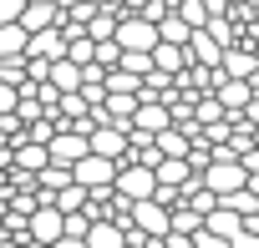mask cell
<instances>
[{"mask_svg":"<svg viewBox=\"0 0 259 248\" xmlns=\"http://www.w3.org/2000/svg\"><path fill=\"white\" fill-rule=\"evenodd\" d=\"M117 46H122V51H158L163 36H158V26H153L148 16H122V26H117Z\"/></svg>","mask_w":259,"mask_h":248,"instance_id":"1","label":"cell"},{"mask_svg":"<svg viewBox=\"0 0 259 248\" xmlns=\"http://www.w3.org/2000/svg\"><path fill=\"white\" fill-rule=\"evenodd\" d=\"M203 188H208L213 198H234V193L249 188V167H244V162H213V167L203 172Z\"/></svg>","mask_w":259,"mask_h":248,"instance_id":"2","label":"cell"},{"mask_svg":"<svg viewBox=\"0 0 259 248\" xmlns=\"http://www.w3.org/2000/svg\"><path fill=\"white\" fill-rule=\"evenodd\" d=\"M117 193H122L127 203H148V198H158V172L143 167V162L122 167V172H117Z\"/></svg>","mask_w":259,"mask_h":248,"instance_id":"3","label":"cell"},{"mask_svg":"<svg viewBox=\"0 0 259 248\" xmlns=\"http://www.w3.org/2000/svg\"><path fill=\"white\" fill-rule=\"evenodd\" d=\"M133 223L148 233V238H173V208H163V203H133Z\"/></svg>","mask_w":259,"mask_h":248,"instance_id":"4","label":"cell"},{"mask_svg":"<svg viewBox=\"0 0 259 248\" xmlns=\"http://www.w3.org/2000/svg\"><path fill=\"white\" fill-rule=\"evenodd\" d=\"M81 157H92V137H81V132H71V127L51 137V162H56V167H76Z\"/></svg>","mask_w":259,"mask_h":248,"instance_id":"5","label":"cell"},{"mask_svg":"<svg viewBox=\"0 0 259 248\" xmlns=\"http://www.w3.org/2000/svg\"><path fill=\"white\" fill-rule=\"evenodd\" d=\"M21 26H26L31 36H41V31H56V26H61V0H26V16H21Z\"/></svg>","mask_w":259,"mask_h":248,"instance_id":"6","label":"cell"},{"mask_svg":"<svg viewBox=\"0 0 259 248\" xmlns=\"http://www.w3.org/2000/svg\"><path fill=\"white\" fill-rule=\"evenodd\" d=\"M66 238V213H56V208H41V213H31V243H61Z\"/></svg>","mask_w":259,"mask_h":248,"instance_id":"7","label":"cell"},{"mask_svg":"<svg viewBox=\"0 0 259 248\" xmlns=\"http://www.w3.org/2000/svg\"><path fill=\"white\" fill-rule=\"evenodd\" d=\"M213 96L224 101V111H229V116H244V111H249V101H254V86H249V81H234V76H224Z\"/></svg>","mask_w":259,"mask_h":248,"instance_id":"8","label":"cell"},{"mask_svg":"<svg viewBox=\"0 0 259 248\" xmlns=\"http://www.w3.org/2000/svg\"><path fill=\"white\" fill-rule=\"evenodd\" d=\"M224 76H234V81H254V76H259V51L234 46V51L224 56Z\"/></svg>","mask_w":259,"mask_h":248,"instance_id":"9","label":"cell"},{"mask_svg":"<svg viewBox=\"0 0 259 248\" xmlns=\"http://www.w3.org/2000/svg\"><path fill=\"white\" fill-rule=\"evenodd\" d=\"M26 56H41V61H66V31L56 26V31L31 36V51H26Z\"/></svg>","mask_w":259,"mask_h":248,"instance_id":"10","label":"cell"},{"mask_svg":"<svg viewBox=\"0 0 259 248\" xmlns=\"http://www.w3.org/2000/svg\"><path fill=\"white\" fill-rule=\"evenodd\" d=\"M51 86H56L61 96H71V91L87 86V71H81L76 61H51Z\"/></svg>","mask_w":259,"mask_h":248,"instance_id":"11","label":"cell"},{"mask_svg":"<svg viewBox=\"0 0 259 248\" xmlns=\"http://www.w3.org/2000/svg\"><path fill=\"white\" fill-rule=\"evenodd\" d=\"M16 167L31 172V177H41V172L51 167V147H41V142H21V147H16Z\"/></svg>","mask_w":259,"mask_h":248,"instance_id":"12","label":"cell"},{"mask_svg":"<svg viewBox=\"0 0 259 248\" xmlns=\"http://www.w3.org/2000/svg\"><path fill=\"white\" fill-rule=\"evenodd\" d=\"M153 66L178 81V76L188 71V46H158V51H153Z\"/></svg>","mask_w":259,"mask_h":248,"instance_id":"13","label":"cell"},{"mask_svg":"<svg viewBox=\"0 0 259 248\" xmlns=\"http://www.w3.org/2000/svg\"><path fill=\"white\" fill-rule=\"evenodd\" d=\"M87 248H127V228L122 223H92V233H87Z\"/></svg>","mask_w":259,"mask_h":248,"instance_id":"14","label":"cell"},{"mask_svg":"<svg viewBox=\"0 0 259 248\" xmlns=\"http://www.w3.org/2000/svg\"><path fill=\"white\" fill-rule=\"evenodd\" d=\"M31 51V31L26 26H0V61H16Z\"/></svg>","mask_w":259,"mask_h":248,"instance_id":"15","label":"cell"},{"mask_svg":"<svg viewBox=\"0 0 259 248\" xmlns=\"http://www.w3.org/2000/svg\"><path fill=\"white\" fill-rule=\"evenodd\" d=\"M244 228H249V223H244L234 208H224V203H219V213H208V233H219V238H239Z\"/></svg>","mask_w":259,"mask_h":248,"instance_id":"16","label":"cell"},{"mask_svg":"<svg viewBox=\"0 0 259 248\" xmlns=\"http://www.w3.org/2000/svg\"><path fill=\"white\" fill-rule=\"evenodd\" d=\"M117 26H122V16H117V11H97V21L87 26V36H92L97 46H107V41H117Z\"/></svg>","mask_w":259,"mask_h":248,"instance_id":"17","label":"cell"},{"mask_svg":"<svg viewBox=\"0 0 259 248\" xmlns=\"http://www.w3.org/2000/svg\"><path fill=\"white\" fill-rule=\"evenodd\" d=\"M158 36H163V46H188V41H193V26H188L178 11H173V16L158 26Z\"/></svg>","mask_w":259,"mask_h":248,"instance_id":"18","label":"cell"},{"mask_svg":"<svg viewBox=\"0 0 259 248\" xmlns=\"http://www.w3.org/2000/svg\"><path fill=\"white\" fill-rule=\"evenodd\" d=\"M158 152H163V157H188V152H193V137H188L183 127H168V132L158 137Z\"/></svg>","mask_w":259,"mask_h":248,"instance_id":"19","label":"cell"},{"mask_svg":"<svg viewBox=\"0 0 259 248\" xmlns=\"http://www.w3.org/2000/svg\"><path fill=\"white\" fill-rule=\"evenodd\" d=\"M117 71H133V76H143V81H148L158 66H153V51H122V66H117Z\"/></svg>","mask_w":259,"mask_h":248,"instance_id":"20","label":"cell"},{"mask_svg":"<svg viewBox=\"0 0 259 248\" xmlns=\"http://www.w3.org/2000/svg\"><path fill=\"white\" fill-rule=\"evenodd\" d=\"M208 36H213V41H219L224 51H234V26H229L224 16H213V21H208Z\"/></svg>","mask_w":259,"mask_h":248,"instance_id":"21","label":"cell"},{"mask_svg":"<svg viewBox=\"0 0 259 248\" xmlns=\"http://www.w3.org/2000/svg\"><path fill=\"white\" fill-rule=\"evenodd\" d=\"M97 66H107V71H117V66H122V46H117V41H107V46H97Z\"/></svg>","mask_w":259,"mask_h":248,"instance_id":"22","label":"cell"},{"mask_svg":"<svg viewBox=\"0 0 259 248\" xmlns=\"http://www.w3.org/2000/svg\"><path fill=\"white\" fill-rule=\"evenodd\" d=\"M16 106H21V91L0 81V116H16Z\"/></svg>","mask_w":259,"mask_h":248,"instance_id":"23","label":"cell"},{"mask_svg":"<svg viewBox=\"0 0 259 248\" xmlns=\"http://www.w3.org/2000/svg\"><path fill=\"white\" fill-rule=\"evenodd\" d=\"M193 248H234V243H229V238H219V233H208V228H203V233H198V238H193Z\"/></svg>","mask_w":259,"mask_h":248,"instance_id":"24","label":"cell"},{"mask_svg":"<svg viewBox=\"0 0 259 248\" xmlns=\"http://www.w3.org/2000/svg\"><path fill=\"white\" fill-rule=\"evenodd\" d=\"M244 167H249V177H259V147H254V152L244 157Z\"/></svg>","mask_w":259,"mask_h":248,"instance_id":"25","label":"cell"},{"mask_svg":"<svg viewBox=\"0 0 259 248\" xmlns=\"http://www.w3.org/2000/svg\"><path fill=\"white\" fill-rule=\"evenodd\" d=\"M51 248H87L81 238H61V243H51Z\"/></svg>","mask_w":259,"mask_h":248,"instance_id":"26","label":"cell"},{"mask_svg":"<svg viewBox=\"0 0 259 248\" xmlns=\"http://www.w3.org/2000/svg\"><path fill=\"white\" fill-rule=\"evenodd\" d=\"M239 6H249V11H259V0H239Z\"/></svg>","mask_w":259,"mask_h":248,"instance_id":"27","label":"cell"}]
</instances>
